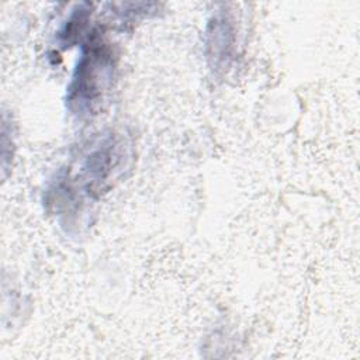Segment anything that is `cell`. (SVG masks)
<instances>
[{
	"label": "cell",
	"instance_id": "cell-1",
	"mask_svg": "<svg viewBox=\"0 0 360 360\" xmlns=\"http://www.w3.org/2000/svg\"><path fill=\"white\" fill-rule=\"evenodd\" d=\"M117 53L101 34L93 31L82 48L66 91V105L77 117L96 114L112 87Z\"/></svg>",
	"mask_w": 360,
	"mask_h": 360
},
{
	"label": "cell",
	"instance_id": "cell-2",
	"mask_svg": "<svg viewBox=\"0 0 360 360\" xmlns=\"http://www.w3.org/2000/svg\"><path fill=\"white\" fill-rule=\"evenodd\" d=\"M127 156V143L115 134L103 135L87 148L82 158L79 179L89 197H100L112 187L124 172Z\"/></svg>",
	"mask_w": 360,
	"mask_h": 360
},
{
	"label": "cell",
	"instance_id": "cell-3",
	"mask_svg": "<svg viewBox=\"0 0 360 360\" xmlns=\"http://www.w3.org/2000/svg\"><path fill=\"white\" fill-rule=\"evenodd\" d=\"M238 30L229 10H217L205 28V55L211 69L226 72L236 56Z\"/></svg>",
	"mask_w": 360,
	"mask_h": 360
},
{
	"label": "cell",
	"instance_id": "cell-4",
	"mask_svg": "<svg viewBox=\"0 0 360 360\" xmlns=\"http://www.w3.org/2000/svg\"><path fill=\"white\" fill-rule=\"evenodd\" d=\"M90 15H91V4L89 3L77 4L72 10L70 15L63 22V25L60 27V30L58 31V44L62 48H69L73 44H76L82 38L83 32L86 31Z\"/></svg>",
	"mask_w": 360,
	"mask_h": 360
}]
</instances>
